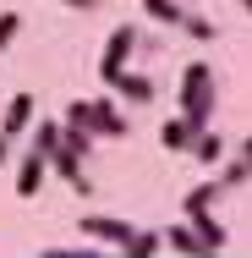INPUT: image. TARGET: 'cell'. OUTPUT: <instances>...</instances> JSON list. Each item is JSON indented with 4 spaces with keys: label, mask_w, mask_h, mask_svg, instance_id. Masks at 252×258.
<instances>
[{
    "label": "cell",
    "mask_w": 252,
    "mask_h": 258,
    "mask_svg": "<svg viewBox=\"0 0 252 258\" xmlns=\"http://www.w3.org/2000/svg\"><path fill=\"white\" fill-rule=\"evenodd\" d=\"M181 115L198 132H208V121H214V66L208 60H192L181 72Z\"/></svg>",
    "instance_id": "obj_1"
},
{
    "label": "cell",
    "mask_w": 252,
    "mask_h": 258,
    "mask_svg": "<svg viewBox=\"0 0 252 258\" xmlns=\"http://www.w3.org/2000/svg\"><path fill=\"white\" fill-rule=\"evenodd\" d=\"M66 126H82L94 138H126V115L110 99H71L66 104Z\"/></svg>",
    "instance_id": "obj_2"
},
{
    "label": "cell",
    "mask_w": 252,
    "mask_h": 258,
    "mask_svg": "<svg viewBox=\"0 0 252 258\" xmlns=\"http://www.w3.org/2000/svg\"><path fill=\"white\" fill-rule=\"evenodd\" d=\"M77 231H82L94 247H126V242L137 236V225H132V220H115V214H82Z\"/></svg>",
    "instance_id": "obj_3"
},
{
    "label": "cell",
    "mask_w": 252,
    "mask_h": 258,
    "mask_svg": "<svg viewBox=\"0 0 252 258\" xmlns=\"http://www.w3.org/2000/svg\"><path fill=\"white\" fill-rule=\"evenodd\" d=\"M132 50H137V28L132 22H121L110 39H104V55H99V77H104V88L126 72V60H132Z\"/></svg>",
    "instance_id": "obj_4"
},
{
    "label": "cell",
    "mask_w": 252,
    "mask_h": 258,
    "mask_svg": "<svg viewBox=\"0 0 252 258\" xmlns=\"http://www.w3.org/2000/svg\"><path fill=\"white\" fill-rule=\"evenodd\" d=\"M44 176H50V154L28 149V154L17 159V198H33V192L44 187Z\"/></svg>",
    "instance_id": "obj_5"
},
{
    "label": "cell",
    "mask_w": 252,
    "mask_h": 258,
    "mask_svg": "<svg viewBox=\"0 0 252 258\" xmlns=\"http://www.w3.org/2000/svg\"><path fill=\"white\" fill-rule=\"evenodd\" d=\"M50 170L66 181V187H71V192H82V198L94 192V181H88V170H82V154H71V149H55V154H50Z\"/></svg>",
    "instance_id": "obj_6"
},
{
    "label": "cell",
    "mask_w": 252,
    "mask_h": 258,
    "mask_svg": "<svg viewBox=\"0 0 252 258\" xmlns=\"http://www.w3.org/2000/svg\"><path fill=\"white\" fill-rule=\"evenodd\" d=\"M159 143H164L170 154H192V149H198V126H192L187 115H176V121L159 126Z\"/></svg>",
    "instance_id": "obj_7"
},
{
    "label": "cell",
    "mask_w": 252,
    "mask_h": 258,
    "mask_svg": "<svg viewBox=\"0 0 252 258\" xmlns=\"http://www.w3.org/2000/svg\"><path fill=\"white\" fill-rule=\"evenodd\" d=\"M164 242H170L181 258H219V253L198 236V231H192V225H170V231H164Z\"/></svg>",
    "instance_id": "obj_8"
},
{
    "label": "cell",
    "mask_w": 252,
    "mask_h": 258,
    "mask_svg": "<svg viewBox=\"0 0 252 258\" xmlns=\"http://www.w3.org/2000/svg\"><path fill=\"white\" fill-rule=\"evenodd\" d=\"M187 225L198 231V236L208 242V247H214V253H225V242H230V231H225V225L214 220V209H198V214H187Z\"/></svg>",
    "instance_id": "obj_9"
},
{
    "label": "cell",
    "mask_w": 252,
    "mask_h": 258,
    "mask_svg": "<svg viewBox=\"0 0 252 258\" xmlns=\"http://www.w3.org/2000/svg\"><path fill=\"white\" fill-rule=\"evenodd\" d=\"M33 126V94H17V99L6 104V121H0V132H11V138H22Z\"/></svg>",
    "instance_id": "obj_10"
},
{
    "label": "cell",
    "mask_w": 252,
    "mask_h": 258,
    "mask_svg": "<svg viewBox=\"0 0 252 258\" xmlns=\"http://www.w3.org/2000/svg\"><path fill=\"white\" fill-rule=\"evenodd\" d=\"M110 88H115V94H126V99H137V104L153 99V77H143V72H121Z\"/></svg>",
    "instance_id": "obj_11"
},
{
    "label": "cell",
    "mask_w": 252,
    "mask_h": 258,
    "mask_svg": "<svg viewBox=\"0 0 252 258\" xmlns=\"http://www.w3.org/2000/svg\"><path fill=\"white\" fill-rule=\"evenodd\" d=\"M214 198H225V187H219V181H198V187L181 198V209H187V214H198V209H214Z\"/></svg>",
    "instance_id": "obj_12"
},
{
    "label": "cell",
    "mask_w": 252,
    "mask_h": 258,
    "mask_svg": "<svg viewBox=\"0 0 252 258\" xmlns=\"http://www.w3.org/2000/svg\"><path fill=\"white\" fill-rule=\"evenodd\" d=\"M143 11H148L153 22H170V28H181V17H187L181 0H143Z\"/></svg>",
    "instance_id": "obj_13"
},
{
    "label": "cell",
    "mask_w": 252,
    "mask_h": 258,
    "mask_svg": "<svg viewBox=\"0 0 252 258\" xmlns=\"http://www.w3.org/2000/svg\"><path fill=\"white\" fill-rule=\"evenodd\" d=\"M214 181H219V187H225V192H236V187H241V181H252V165L241 154L230 159V165H219V176H214Z\"/></svg>",
    "instance_id": "obj_14"
},
{
    "label": "cell",
    "mask_w": 252,
    "mask_h": 258,
    "mask_svg": "<svg viewBox=\"0 0 252 258\" xmlns=\"http://www.w3.org/2000/svg\"><path fill=\"white\" fill-rule=\"evenodd\" d=\"M60 132H66L60 121H39V126H33V149H39V154H55V149H60Z\"/></svg>",
    "instance_id": "obj_15"
},
{
    "label": "cell",
    "mask_w": 252,
    "mask_h": 258,
    "mask_svg": "<svg viewBox=\"0 0 252 258\" xmlns=\"http://www.w3.org/2000/svg\"><path fill=\"white\" fill-rule=\"evenodd\" d=\"M192 154H198L203 165H219V159H225V138H219V132H198V149H192Z\"/></svg>",
    "instance_id": "obj_16"
},
{
    "label": "cell",
    "mask_w": 252,
    "mask_h": 258,
    "mask_svg": "<svg viewBox=\"0 0 252 258\" xmlns=\"http://www.w3.org/2000/svg\"><path fill=\"white\" fill-rule=\"evenodd\" d=\"M94 143H99V138H94V132H82V126H66V132H60V149H71V154H94Z\"/></svg>",
    "instance_id": "obj_17"
},
{
    "label": "cell",
    "mask_w": 252,
    "mask_h": 258,
    "mask_svg": "<svg viewBox=\"0 0 252 258\" xmlns=\"http://www.w3.org/2000/svg\"><path fill=\"white\" fill-rule=\"evenodd\" d=\"M153 253H159V236H153V231H137V236L121 247V258H153Z\"/></svg>",
    "instance_id": "obj_18"
},
{
    "label": "cell",
    "mask_w": 252,
    "mask_h": 258,
    "mask_svg": "<svg viewBox=\"0 0 252 258\" xmlns=\"http://www.w3.org/2000/svg\"><path fill=\"white\" fill-rule=\"evenodd\" d=\"M181 28H187V33H192L198 44H208V39H214V22H208L203 11H187V17H181Z\"/></svg>",
    "instance_id": "obj_19"
},
{
    "label": "cell",
    "mask_w": 252,
    "mask_h": 258,
    "mask_svg": "<svg viewBox=\"0 0 252 258\" xmlns=\"http://www.w3.org/2000/svg\"><path fill=\"white\" fill-rule=\"evenodd\" d=\"M17 33H22V17H17V11H6V17H0V50H6Z\"/></svg>",
    "instance_id": "obj_20"
},
{
    "label": "cell",
    "mask_w": 252,
    "mask_h": 258,
    "mask_svg": "<svg viewBox=\"0 0 252 258\" xmlns=\"http://www.w3.org/2000/svg\"><path fill=\"white\" fill-rule=\"evenodd\" d=\"M39 258H104L99 247H50V253H39Z\"/></svg>",
    "instance_id": "obj_21"
},
{
    "label": "cell",
    "mask_w": 252,
    "mask_h": 258,
    "mask_svg": "<svg viewBox=\"0 0 252 258\" xmlns=\"http://www.w3.org/2000/svg\"><path fill=\"white\" fill-rule=\"evenodd\" d=\"M11 149H17V138H11V132H0V165L11 159Z\"/></svg>",
    "instance_id": "obj_22"
},
{
    "label": "cell",
    "mask_w": 252,
    "mask_h": 258,
    "mask_svg": "<svg viewBox=\"0 0 252 258\" xmlns=\"http://www.w3.org/2000/svg\"><path fill=\"white\" fill-rule=\"evenodd\" d=\"M60 6H71V11H94L99 0H60Z\"/></svg>",
    "instance_id": "obj_23"
},
{
    "label": "cell",
    "mask_w": 252,
    "mask_h": 258,
    "mask_svg": "<svg viewBox=\"0 0 252 258\" xmlns=\"http://www.w3.org/2000/svg\"><path fill=\"white\" fill-rule=\"evenodd\" d=\"M241 159H247V165H252V138H241Z\"/></svg>",
    "instance_id": "obj_24"
},
{
    "label": "cell",
    "mask_w": 252,
    "mask_h": 258,
    "mask_svg": "<svg viewBox=\"0 0 252 258\" xmlns=\"http://www.w3.org/2000/svg\"><path fill=\"white\" fill-rule=\"evenodd\" d=\"M241 6H247V11H252V0H241Z\"/></svg>",
    "instance_id": "obj_25"
}]
</instances>
